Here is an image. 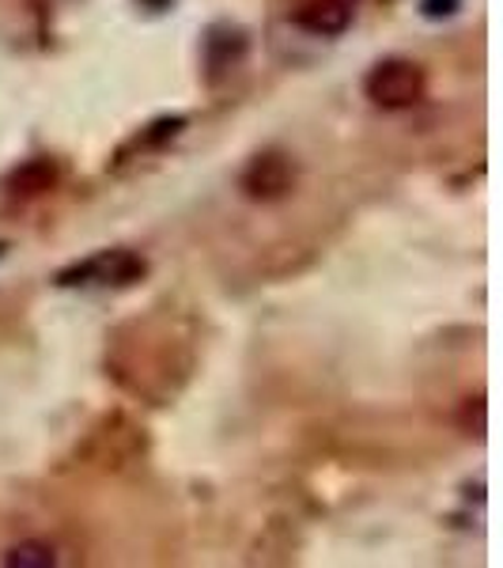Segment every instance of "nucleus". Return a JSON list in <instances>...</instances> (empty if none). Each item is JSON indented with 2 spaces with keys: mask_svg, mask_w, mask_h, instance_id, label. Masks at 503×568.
<instances>
[{
  "mask_svg": "<svg viewBox=\"0 0 503 568\" xmlns=\"http://www.w3.org/2000/svg\"><path fill=\"white\" fill-rule=\"evenodd\" d=\"M363 95L382 110H409L428 95V72L409 58H382L363 77Z\"/></svg>",
  "mask_w": 503,
  "mask_h": 568,
  "instance_id": "f257e3e1",
  "label": "nucleus"
},
{
  "mask_svg": "<svg viewBox=\"0 0 503 568\" xmlns=\"http://www.w3.org/2000/svg\"><path fill=\"white\" fill-rule=\"evenodd\" d=\"M148 273V262L136 251H125V246H114V251H99L91 258L69 265V270L58 273L61 288H88V284H114V288H125V284H136Z\"/></svg>",
  "mask_w": 503,
  "mask_h": 568,
  "instance_id": "f03ea898",
  "label": "nucleus"
},
{
  "mask_svg": "<svg viewBox=\"0 0 503 568\" xmlns=\"http://www.w3.org/2000/svg\"><path fill=\"white\" fill-rule=\"evenodd\" d=\"M239 186L246 197L261 201V205L285 201L291 190H296V163H291L285 152H258L243 168Z\"/></svg>",
  "mask_w": 503,
  "mask_h": 568,
  "instance_id": "7ed1b4c3",
  "label": "nucleus"
},
{
  "mask_svg": "<svg viewBox=\"0 0 503 568\" xmlns=\"http://www.w3.org/2000/svg\"><path fill=\"white\" fill-rule=\"evenodd\" d=\"M246 50H250V39H246L243 27L235 23H216L208 27L205 34V69H208V80H219L227 77L232 69L243 65Z\"/></svg>",
  "mask_w": 503,
  "mask_h": 568,
  "instance_id": "20e7f679",
  "label": "nucleus"
},
{
  "mask_svg": "<svg viewBox=\"0 0 503 568\" xmlns=\"http://www.w3.org/2000/svg\"><path fill=\"white\" fill-rule=\"evenodd\" d=\"M299 31L315 34V39H337V34L349 31L352 23V4L349 0H304V4L291 12Z\"/></svg>",
  "mask_w": 503,
  "mask_h": 568,
  "instance_id": "39448f33",
  "label": "nucleus"
},
{
  "mask_svg": "<svg viewBox=\"0 0 503 568\" xmlns=\"http://www.w3.org/2000/svg\"><path fill=\"white\" fill-rule=\"evenodd\" d=\"M58 182H61V168L53 160H45V155H39V160L20 163V168L4 179V190L12 197H42V194H50Z\"/></svg>",
  "mask_w": 503,
  "mask_h": 568,
  "instance_id": "423d86ee",
  "label": "nucleus"
},
{
  "mask_svg": "<svg viewBox=\"0 0 503 568\" xmlns=\"http://www.w3.org/2000/svg\"><path fill=\"white\" fill-rule=\"evenodd\" d=\"M4 565H20V568H50L58 565V549L45 542H20L4 554Z\"/></svg>",
  "mask_w": 503,
  "mask_h": 568,
  "instance_id": "0eeeda50",
  "label": "nucleus"
},
{
  "mask_svg": "<svg viewBox=\"0 0 503 568\" xmlns=\"http://www.w3.org/2000/svg\"><path fill=\"white\" fill-rule=\"evenodd\" d=\"M462 0H420V16L424 20H451V16H459Z\"/></svg>",
  "mask_w": 503,
  "mask_h": 568,
  "instance_id": "6e6552de",
  "label": "nucleus"
},
{
  "mask_svg": "<svg viewBox=\"0 0 503 568\" xmlns=\"http://www.w3.org/2000/svg\"><path fill=\"white\" fill-rule=\"evenodd\" d=\"M144 4H152V8H163V4H167V0H144Z\"/></svg>",
  "mask_w": 503,
  "mask_h": 568,
  "instance_id": "1a4fd4ad",
  "label": "nucleus"
},
{
  "mask_svg": "<svg viewBox=\"0 0 503 568\" xmlns=\"http://www.w3.org/2000/svg\"><path fill=\"white\" fill-rule=\"evenodd\" d=\"M4 251H8V243H0V258H4Z\"/></svg>",
  "mask_w": 503,
  "mask_h": 568,
  "instance_id": "9d476101",
  "label": "nucleus"
}]
</instances>
